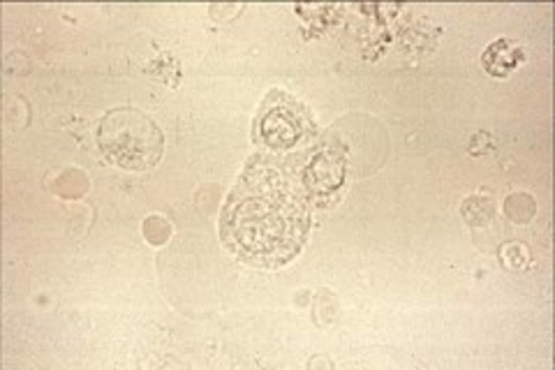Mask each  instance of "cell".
<instances>
[{
	"label": "cell",
	"mask_w": 555,
	"mask_h": 370,
	"mask_svg": "<svg viewBox=\"0 0 555 370\" xmlns=\"http://www.w3.org/2000/svg\"><path fill=\"white\" fill-rule=\"evenodd\" d=\"M308 229V206L297 183L267 157L250 161L220 214V239L230 253L253 267H285L301 253Z\"/></svg>",
	"instance_id": "6da1fadb"
},
{
	"label": "cell",
	"mask_w": 555,
	"mask_h": 370,
	"mask_svg": "<svg viewBox=\"0 0 555 370\" xmlns=\"http://www.w3.org/2000/svg\"><path fill=\"white\" fill-rule=\"evenodd\" d=\"M98 146L120 169L142 171L163 155V132L144 112L126 107L107 112L98 123Z\"/></svg>",
	"instance_id": "7a4b0ae2"
},
{
	"label": "cell",
	"mask_w": 555,
	"mask_h": 370,
	"mask_svg": "<svg viewBox=\"0 0 555 370\" xmlns=\"http://www.w3.org/2000/svg\"><path fill=\"white\" fill-rule=\"evenodd\" d=\"M318 126L299 100L283 91H273L255 118V142L271 151L304 146L315 137Z\"/></svg>",
	"instance_id": "3957f363"
},
{
	"label": "cell",
	"mask_w": 555,
	"mask_h": 370,
	"mask_svg": "<svg viewBox=\"0 0 555 370\" xmlns=\"http://www.w3.org/2000/svg\"><path fill=\"white\" fill-rule=\"evenodd\" d=\"M345 183V163L343 157L332 149L322 146L312 155L310 165L304 171L301 186L310 195V200L332 202L334 190H340Z\"/></svg>",
	"instance_id": "277c9868"
},
{
	"label": "cell",
	"mask_w": 555,
	"mask_h": 370,
	"mask_svg": "<svg viewBox=\"0 0 555 370\" xmlns=\"http://www.w3.org/2000/svg\"><path fill=\"white\" fill-rule=\"evenodd\" d=\"M520 63H524V51L512 40H498L483 54V69L491 77H507Z\"/></svg>",
	"instance_id": "5b68a950"
}]
</instances>
